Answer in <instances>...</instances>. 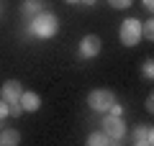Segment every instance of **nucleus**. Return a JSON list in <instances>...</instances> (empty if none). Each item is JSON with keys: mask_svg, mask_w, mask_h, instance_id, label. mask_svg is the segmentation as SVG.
<instances>
[{"mask_svg": "<svg viewBox=\"0 0 154 146\" xmlns=\"http://www.w3.org/2000/svg\"><path fill=\"white\" fill-rule=\"evenodd\" d=\"M146 110H149V113H152V110H154V97H152V95L146 97Z\"/></svg>", "mask_w": 154, "mask_h": 146, "instance_id": "nucleus-18", "label": "nucleus"}, {"mask_svg": "<svg viewBox=\"0 0 154 146\" xmlns=\"http://www.w3.org/2000/svg\"><path fill=\"white\" fill-rule=\"evenodd\" d=\"M103 133L110 138V144H118V141L123 138V133H126V123H123L121 115H105L103 118Z\"/></svg>", "mask_w": 154, "mask_h": 146, "instance_id": "nucleus-3", "label": "nucleus"}, {"mask_svg": "<svg viewBox=\"0 0 154 146\" xmlns=\"http://www.w3.org/2000/svg\"><path fill=\"white\" fill-rule=\"evenodd\" d=\"M141 75L146 77V80H152V77H154V62H152V59H146V62H144V67H141Z\"/></svg>", "mask_w": 154, "mask_h": 146, "instance_id": "nucleus-14", "label": "nucleus"}, {"mask_svg": "<svg viewBox=\"0 0 154 146\" xmlns=\"http://www.w3.org/2000/svg\"><path fill=\"white\" fill-rule=\"evenodd\" d=\"M8 113H11V105H8L5 100L0 97V120H5V118H8Z\"/></svg>", "mask_w": 154, "mask_h": 146, "instance_id": "nucleus-16", "label": "nucleus"}, {"mask_svg": "<svg viewBox=\"0 0 154 146\" xmlns=\"http://www.w3.org/2000/svg\"><path fill=\"white\" fill-rule=\"evenodd\" d=\"M18 103H21L23 113H36V110L41 108V95H38V92H31V90H23Z\"/></svg>", "mask_w": 154, "mask_h": 146, "instance_id": "nucleus-7", "label": "nucleus"}, {"mask_svg": "<svg viewBox=\"0 0 154 146\" xmlns=\"http://www.w3.org/2000/svg\"><path fill=\"white\" fill-rule=\"evenodd\" d=\"M0 13H3V5H0Z\"/></svg>", "mask_w": 154, "mask_h": 146, "instance_id": "nucleus-22", "label": "nucleus"}, {"mask_svg": "<svg viewBox=\"0 0 154 146\" xmlns=\"http://www.w3.org/2000/svg\"><path fill=\"white\" fill-rule=\"evenodd\" d=\"M108 113H110V115H123V105L113 100V103H110V108H108Z\"/></svg>", "mask_w": 154, "mask_h": 146, "instance_id": "nucleus-15", "label": "nucleus"}, {"mask_svg": "<svg viewBox=\"0 0 154 146\" xmlns=\"http://www.w3.org/2000/svg\"><path fill=\"white\" fill-rule=\"evenodd\" d=\"M118 38L123 46H136L141 41V21L139 18H126L118 28Z\"/></svg>", "mask_w": 154, "mask_h": 146, "instance_id": "nucleus-2", "label": "nucleus"}, {"mask_svg": "<svg viewBox=\"0 0 154 146\" xmlns=\"http://www.w3.org/2000/svg\"><path fill=\"white\" fill-rule=\"evenodd\" d=\"M41 8H44L41 0H23V16H28V18H33L36 13H41Z\"/></svg>", "mask_w": 154, "mask_h": 146, "instance_id": "nucleus-10", "label": "nucleus"}, {"mask_svg": "<svg viewBox=\"0 0 154 146\" xmlns=\"http://www.w3.org/2000/svg\"><path fill=\"white\" fill-rule=\"evenodd\" d=\"M18 144H21L18 128H0V146H18Z\"/></svg>", "mask_w": 154, "mask_h": 146, "instance_id": "nucleus-9", "label": "nucleus"}, {"mask_svg": "<svg viewBox=\"0 0 154 146\" xmlns=\"http://www.w3.org/2000/svg\"><path fill=\"white\" fill-rule=\"evenodd\" d=\"M67 3H80V0H67Z\"/></svg>", "mask_w": 154, "mask_h": 146, "instance_id": "nucleus-21", "label": "nucleus"}, {"mask_svg": "<svg viewBox=\"0 0 154 146\" xmlns=\"http://www.w3.org/2000/svg\"><path fill=\"white\" fill-rule=\"evenodd\" d=\"M131 138H134L136 146H152L154 144V128L152 126H136L134 133H131Z\"/></svg>", "mask_w": 154, "mask_h": 146, "instance_id": "nucleus-8", "label": "nucleus"}, {"mask_svg": "<svg viewBox=\"0 0 154 146\" xmlns=\"http://www.w3.org/2000/svg\"><path fill=\"white\" fill-rule=\"evenodd\" d=\"M141 38H149V41L154 38V21L152 18H149L146 23H141Z\"/></svg>", "mask_w": 154, "mask_h": 146, "instance_id": "nucleus-12", "label": "nucleus"}, {"mask_svg": "<svg viewBox=\"0 0 154 146\" xmlns=\"http://www.w3.org/2000/svg\"><path fill=\"white\" fill-rule=\"evenodd\" d=\"M116 100V95H113V90H93L88 95V105L93 110H98V113H105V110L110 108V103Z\"/></svg>", "mask_w": 154, "mask_h": 146, "instance_id": "nucleus-4", "label": "nucleus"}, {"mask_svg": "<svg viewBox=\"0 0 154 146\" xmlns=\"http://www.w3.org/2000/svg\"><path fill=\"white\" fill-rule=\"evenodd\" d=\"M8 115H13V118H21V115H23L21 103H13V105H11V113H8Z\"/></svg>", "mask_w": 154, "mask_h": 146, "instance_id": "nucleus-17", "label": "nucleus"}, {"mask_svg": "<svg viewBox=\"0 0 154 146\" xmlns=\"http://www.w3.org/2000/svg\"><path fill=\"white\" fill-rule=\"evenodd\" d=\"M100 49H103L100 36L90 33V36H85L82 41H80V56H82V59H95V56L100 54Z\"/></svg>", "mask_w": 154, "mask_h": 146, "instance_id": "nucleus-5", "label": "nucleus"}, {"mask_svg": "<svg viewBox=\"0 0 154 146\" xmlns=\"http://www.w3.org/2000/svg\"><path fill=\"white\" fill-rule=\"evenodd\" d=\"M80 3H85V5H95V0H80Z\"/></svg>", "mask_w": 154, "mask_h": 146, "instance_id": "nucleus-20", "label": "nucleus"}, {"mask_svg": "<svg viewBox=\"0 0 154 146\" xmlns=\"http://www.w3.org/2000/svg\"><path fill=\"white\" fill-rule=\"evenodd\" d=\"M28 36L33 38H54L57 33H59V18L54 16V13L49 11H41L36 13V16L31 18V23H28Z\"/></svg>", "mask_w": 154, "mask_h": 146, "instance_id": "nucleus-1", "label": "nucleus"}, {"mask_svg": "<svg viewBox=\"0 0 154 146\" xmlns=\"http://www.w3.org/2000/svg\"><path fill=\"white\" fill-rule=\"evenodd\" d=\"M88 144L90 146H105V144H110V138L103 133V131H95V133L88 136Z\"/></svg>", "mask_w": 154, "mask_h": 146, "instance_id": "nucleus-11", "label": "nucleus"}, {"mask_svg": "<svg viewBox=\"0 0 154 146\" xmlns=\"http://www.w3.org/2000/svg\"><path fill=\"white\" fill-rule=\"evenodd\" d=\"M141 3H144V8H146V11H152V8H154V0H141Z\"/></svg>", "mask_w": 154, "mask_h": 146, "instance_id": "nucleus-19", "label": "nucleus"}, {"mask_svg": "<svg viewBox=\"0 0 154 146\" xmlns=\"http://www.w3.org/2000/svg\"><path fill=\"white\" fill-rule=\"evenodd\" d=\"M21 92H23V85H21V82H18V80H8L5 85H3V90H0V97H3L8 105H13V103L21 100Z\"/></svg>", "mask_w": 154, "mask_h": 146, "instance_id": "nucleus-6", "label": "nucleus"}, {"mask_svg": "<svg viewBox=\"0 0 154 146\" xmlns=\"http://www.w3.org/2000/svg\"><path fill=\"white\" fill-rule=\"evenodd\" d=\"M110 8H116V11H126V8H131L134 0H108Z\"/></svg>", "mask_w": 154, "mask_h": 146, "instance_id": "nucleus-13", "label": "nucleus"}]
</instances>
